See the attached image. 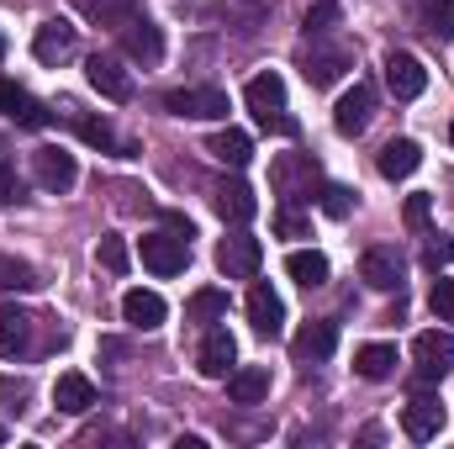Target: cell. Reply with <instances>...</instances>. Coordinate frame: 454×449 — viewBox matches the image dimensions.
Masks as SVG:
<instances>
[{
  "label": "cell",
  "mask_w": 454,
  "mask_h": 449,
  "mask_svg": "<svg viewBox=\"0 0 454 449\" xmlns=\"http://www.w3.org/2000/svg\"><path fill=\"white\" fill-rule=\"evenodd\" d=\"M243 101H248V112L259 116V127H270V132H280V138H296V132H301L296 116H286V80H280L275 69L254 75V80L243 85Z\"/></svg>",
  "instance_id": "cell-1"
},
{
  "label": "cell",
  "mask_w": 454,
  "mask_h": 449,
  "mask_svg": "<svg viewBox=\"0 0 454 449\" xmlns=\"http://www.w3.org/2000/svg\"><path fill=\"white\" fill-rule=\"evenodd\" d=\"M259 264H264V248H259L254 232L238 227V232H227L223 243H217V270H223L227 280H254Z\"/></svg>",
  "instance_id": "cell-2"
},
{
  "label": "cell",
  "mask_w": 454,
  "mask_h": 449,
  "mask_svg": "<svg viewBox=\"0 0 454 449\" xmlns=\"http://www.w3.org/2000/svg\"><path fill=\"white\" fill-rule=\"evenodd\" d=\"M164 112L185 116V122H217V116H227V96L217 85H185V91L164 96Z\"/></svg>",
  "instance_id": "cell-3"
},
{
  "label": "cell",
  "mask_w": 454,
  "mask_h": 449,
  "mask_svg": "<svg viewBox=\"0 0 454 449\" xmlns=\"http://www.w3.org/2000/svg\"><path fill=\"white\" fill-rule=\"evenodd\" d=\"M137 254H143V264L153 275H180L191 264V238H180V232H148L137 243Z\"/></svg>",
  "instance_id": "cell-4"
},
{
  "label": "cell",
  "mask_w": 454,
  "mask_h": 449,
  "mask_svg": "<svg viewBox=\"0 0 454 449\" xmlns=\"http://www.w3.org/2000/svg\"><path fill=\"white\" fill-rule=\"evenodd\" d=\"M32 175H37V185H43L48 196H64V191H74L80 164H74V154H64V148H37V154H32Z\"/></svg>",
  "instance_id": "cell-5"
},
{
  "label": "cell",
  "mask_w": 454,
  "mask_h": 449,
  "mask_svg": "<svg viewBox=\"0 0 454 449\" xmlns=\"http://www.w3.org/2000/svg\"><path fill=\"white\" fill-rule=\"evenodd\" d=\"M412 359H418V375L423 381H444L454 370V334H439V328L418 334L412 338Z\"/></svg>",
  "instance_id": "cell-6"
},
{
  "label": "cell",
  "mask_w": 454,
  "mask_h": 449,
  "mask_svg": "<svg viewBox=\"0 0 454 449\" xmlns=\"http://www.w3.org/2000/svg\"><path fill=\"white\" fill-rule=\"evenodd\" d=\"M402 275H407V259L396 248H364L359 254V280L370 291H402Z\"/></svg>",
  "instance_id": "cell-7"
},
{
  "label": "cell",
  "mask_w": 454,
  "mask_h": 449,
  "mask_svg": "<svg viewBox=\"0 0 454 449\" xmlns=\"http://www.w3.org/2000/svg\"><path fill=\"white\" fill-rule=\"evenodd\" d=\"M402 434H407V439H418V445L439 439V434H444V407H439V397L412 391V402L402 407Z\"/></svg>",
  "instance_id": "cell-8"
},
{
  "label": "cell",
  "mask_w": 454,
  "mask_h": 449,
  "mask_svg": "<svg viewBox=\"0 0 454 449\" xmlns=\"http://www.w3.org/2000/svg\"><path fill=\"white\" fill-rule=\"evenodd\" d=\"M370 112H375V85L354 80V91H343L339 106H333V127H339V138H359V132L370 127Z\"/></svg>",
  "instance_id": "cell-9"
},
{
  "label": "cell",
  "mask_w": 454,
  "mask_h": 449,
  "mask_svg": "<svg viewBox=\"0 0 454 449\" xmlns=\"http://www.w3.org/2000/svg\"><path fill=\"white\" fill-rule=\"evenodd\" d=\"M116 37H121V48H127L137 64H159V59H164V32H159L143 11H137V16H127V21L116 27Z\"/></svg>",
  "instance_id": "cell-10"
},
{
  "label": "cell",
  "mask_w": 454,
  "mask_h": 449,
  "mask_svg": "<svg viewBox=\"0 0 454 449\" xmlns=\"http://www.w3.org/2000/svg\"><path fill=\"white\" fill-rule=\"evenodd\" d=\"M232 365H238V343H232V334H227V328H207L201 349H196V370H201L207 381H227Z\"/></svg>",
  "instance_id": "cell-11"
},
{
  "label": "cell",
  "mask_w": 454,
  "mask_h": 449,
  "mask_svg": "<svg viewBox=\"0 0 454 449\" xmlns=\"http://www.w3.org/2000/svg\"><path fill=\"white\" fill-rule=\"evenodd\" d=\"M32 328H37V318L27 307L0 302V359H21L32 349Z\"/></svg>",
  "instance_id": "cell-12"
},
{
  "label": "cell",
  "mask_w": 454,
  "mask_h": 449,
  "mask_svg": "<svg viewBox=\"0 0 454 449\" xmlns=\"http://www.w3.org/2000/svg\"><path fill=\"white\" fill-rule=\"evenodd\" d=\"M248 323H254V334L259 338H280L286 334V302H280L264 280H254V291H248Z\"/></svg>",
  "instance_id": "cell-13"
},
{
  "label": "cell",
  "mask_w": 454,
  "mask_h": 449,
  "mask_svg": "<svg viewBox=\"0 0 454 449\" xmlns=\"http://www.w3.org/2000/svg\"><path fill=\"white\" fill-rule=\"evenodd\" d=\"M386 85H391L396 101H418V96L428 91V69H423L412 53H391V59H386Z\"/></svg>",
  "instance_id": "cell-14"
},
{
  "label": "cell",
  "mask_w": 454,
  "mask_h": 449,
  "mask_svg": "<svg viewBox=\"0 0 454 449\" xmlns=\"http://www.w3.org/2000/svg\"><path fill=\"white\" fill-rule=\"evenodd\" d=\"M53 407L69 413V418H85V413L96 407V381L80 375V370H64V375L53 381Z\"/></svg>",
  "instance_id": "cell-15"
},
{
  "label": "cell",
  "mask_w": 454,
  "mask_h": 449,
  "mask_svg": "<svg viewBox=\"0 0 454 449\" xmlns=\"http://www.w3.org/2000/svg\"><path fill=\"white\" fill-rule=\"evenodd\" d=\"M85 80H90L106 101H116V106H121V101H132V75H127L116 59H106V53H96V59L85 64Z\"/></svg>",
  "instance_id": "cell-16"
},
{
  "label": "cell",
  "mask_w": 454,
  "mask_h": 449,
  "mask_svg": "<svg viewBox=\"0 0 454 449\" xmlns=\"http://www.w3.org/2000/svg\"><path fill=\"white\" fill-rule=\"evenodd\" d=\"M0 112L11 116L16 127H32V132L53 122V112H48L43 101H32V96H27L21 85H11V80H0Z\"/></svg>",
  "instance_id": "cell-17"
},
{
  "label": "cell",
  "mask_w": 454,
  "mask_h": 449,
  "mask_svg": "<svg viewBox=\"0 0 454 449\" xmlns=\"http://www.w3.org/2000/svg\"><path fill=\"white\" fill-rule=\"evenodd\" d=\"M164 312H169V307H164V296H159V291H143V286H137V291H127V296H121V318H127L137 334H153V328L164 323Z\"/></svg>",
  "instance_id": "cell-18"
},
{
  "label": "cell",
  "mask_w": 454,
  "mask_h": 449,
  "mask_svg": "<svg viewBox=\"0 0 454 449\" xmlns=\"http://www.w3.org/2000/svg\"><path fill=\"white\" fill-rule=\"evenodd\" d=\"M348 64H354V59H348V48H312L301 69H307V85H312V91H328V85H339V80H343V69H348Z\"/></svg>",
  "instance_id": "cell-19"
},
{
  "label": "cell",
  "mask_w": 454,
  "mask_h": 449,
  "mask_svg": "<svg viewBox=\"0 0 454 449\" xmlns=\"http://www.w3.org/2000/svg\"><path fill=\"white\" fill-rule=\"evenodd\" d=\"M32 53H37V64H59V59H69L74 53V27L69 21H43L37 27V37H32Z\"/></svg>",
  "instance_id": "cell-20"
},
{
  "label": "cell",
  "mask_w": 454,
  "mask_h": 449,
  "mask_svg": "<svg viewBox=\"0 0 454 449\" xmlns=\"http://www.w3.org/2000/svg\"><path fill=\"white\" fill-rule=\"evenodd\" d=\"M227 397L238 402V407H259L264 397H270V370L264 365H232V375H227Z\"/></svg>",
  "instance_id": "cell-21"
},
{
  "label": "cell",
  "mask_w": 454,
  "mask_h": 449,
  "mask_svg": "<svg viewBox=\"0 0 454 449\" xmlns=\"http://www.w3.org/2000/svg\"><path fill=\"white\" fill-rule=\"evenodd\" d=\"M217 212H223V223L243 227V223H254V212H259V196H254L243 180H223V185H217Z\"/></svg>",
  "instance_id": "cell-22"
},
{
  "label": "cell",
  "mask_w": 454,
  "mask_h": 449,
  "mask_svg": "<svg viewBox=\"0 0 454 449\" xmlns=\"http://www.w3.org/2000/svg\"><path fill=\"white\" fill-rule=\"evenodd\" d=\"M207 154H212L217 164H227V169H243V164L254 159V138H248V132H238V127H223V132H212Z\"/></svg>",
  "instance_id": "cell-23"
},
{
  "label": "cell",
  "mask_w": 454,
  "mask_h": 449,
  "mask_svg": "<svg viewBox=\"0 0 454 449\" xmlns=\"http://www.w3.org/2000/svg\"><path fill=\"white\" fill-rule=\"evenodd\" d=\"M418 164H423V148H418L412 138H391V143L380 148V175H386V180H407Z\"/></svg>",
  "instance_id": "cell-24"
},
{
  "label": "cell",
  "mask_w": 454,
  "mask_h": 449,
  "mask_svg": "<svg viewBox=\"0 0 454 449\" xmlns=\"http://www.w3.org/2000/svg\"><path fill=\"white\" fill-rule=\"evenodd\" d=\"M286 275H291L296 286L317 291V286H328V259H323L317 248H291V254H286Z\"/></svg>",
  "instance_id": "cell-25"
},
{
  "label": "cell",
  "mask_w": 454,
  "mask_h": 449,
  "mask_svg": "<svg viewBox=\"0 0 454 449\" xmlns=\"http://www.w3.org/2000/svg\"><path fill=\"white\" fill-rule=\"evenodd\" d=\"M291 349H296V359H301V365L328 359V354L339 349V328H333V323H307V328L296 334V343H291Z\"/></svg>",
  "instance_id": "cell-26"
},
{
  "label": "cell",
  "mask_w": 454,
  "mask_h": 449,
  "mask_svg": "<svg viewBox=\"0 0 454 449\" xmlns=\"http://www.w3.org/2000/svg\"><path fill=\"white\" fill-rule=\"evenodd\" d=\"M354 375L359 381H391L396 375V349L391 343H364L354 354Z\"/></svg>",
  "instance_id": "cell-27"
},
{
  "label": "cell",
  "mask_w": 454,
  "mask_h": 449,
  "mask_svg": "<svg viewBox=\"0 0 454 449\" xmlns=\"http://www.w3.org/2000/svg\"><path fill=\"white\" fill-rule=\"evenodd\" d=\"M223 312H227V291H217V286H207L185 302V323H217Z\"/></svg>",
  "instance_id": "cell-28"
},
{
  "label": "cell",
  "mask_w": 454,
  "mask_h": 449,
  "mask_svg": "<svg viewBox=\"0 0 454 449\" xmlns=\"http://www.w3.org/2000/svg\"><path fill=\"white\" fill-rule=\"evenodd\" d=\"M43 280H37V270L32 264H21V259H11V254H0V291H37Z\"/></svg>",
  "instance_id": "cell-29"
},
{
  "label": "cell",
  "mask_w": 454,
  "mask_h": 449,
  "mask_svg": "<svg viewBox=\"0 0 454 449\" xmlns=\"http://www.w3.org/2000/svg\"><path fill=\"white\" fill-rule=\"evenodd\" d=\"M96 259H101V270H112V275H127V243H121L116 232H106V238L96 243Z\"/></svg>",
  "instance_id": "cell-30"
},
{
  "label": "cell",
  "mask_w": 454,
  "mask_h": 449,
  "mask_svg": "<svg viewBox=\"0 0 454 449\" xmlns=\"http://www.w3.org/2000/svg\"><path fill=\"white\" fill-rule=\"evenodd\" d=\"M317 207H323L328 217H348V212H354V191H348V185H323Z\"/></svg>",
  "instance_id": "cell-31"
},
{
  "label": "cell",
  "mask_w": 454,
  "mask_h": 449,
  "mask_svg": "<svg viewBox=\"0 0 454 449\" xmlns=\"http://www.w3.org/2000/svg\"><path fill=\"white\" fill-rule=\"evenodd\" d=\"M423 21H428L434 37H454V0H434V5L423 11Z\"/></svg>",
  "instance_id": "cell-32"
},
{
  "label": "cell",
  "mask_w": 454,
  "mask_h": 449,
  "mask_svg": "<svg viewBox=\"0 0 454 449\" xmlns=\"http://www.w3.org/2000/svg\"><path fill=\"white\" fill-rule=\"evenodd\" d=\"M428 307H434V318L439 323H454V280H434V296H428Z\"/></svg>",
  "instance_id": "cell-33"
},
{
  "label": "cell",
  "mask_w": 454,
  "mask_h": 449,
  "mask_svg": "<svg viewBox=\"0 0 454 449\" xmlns=\"http://www.w3.org/2000/svg\"><path fill=\"white\" fill-rule=\"evenodd\" d=\"M74 127H80L85 143H96V148H116V132L106 127V122H96V116H74Z\"/></svg>",
  "instance_id": "cell-34"
},
{
  "label": "cell",
  "mask_w": 454,
  "mask_h": 449,
  "mask_svg": "<svg viewBox=\"0 0 454 449\" xmlns=\"http://www.w3.org/2000/svg\"><path fill=\"white\" fill-rule=\"evenodd\" d=\"M333 21H339V5H333V0H317V5L307 11V32H312V37L333 32Z\"/></svg>",
  "instance_id": "cell-35"
},
{
  "label": "cell",
  "mask_w": 454,
  "mask_h": 449,
  "mask_svg": "<svg viewBox=\"0 0 454 449\" xmlns=\"http://www.w3.org/2000/svg\"><path fill=\"white\" fill-rule=\"evenodd\" d=\"M0 201H21V180H16V169H11V159H5V143H0Z\"/></svg>",
  "instance_id": "cell-36"
},
{
  "label": "cell",
  "mask_w": 454,
  "mask_h": 449,
  "mask_svg": "<svg viewBox=\"0 0 454 449\" xmlns=\"http://www.w3.org/2000/svg\"><path fill=\"white\" fill-rule=\"evenodd\" d=\"M275 232H280V238H307V217L291 212V207H280V212H275Z\"/></svg>",
  "instance_id": "cell-37"
},
{
  "label": "cell",
  "mask_w": 454,
  "mask_h": 449,
  "mask_svg": "<svg viewBox=\"0 0 454 449\" xmlns=\"http://www.w3.org/2000/svg\"><path fill=\"white\" fill-rule=\"evenodd\" d=\"M428 212H434V196H407V227L412 232L428 227Z\"/></svg>",
  "instance_id": "cell-38"
},
{
  "label": "cell",
  "mask_w": 454,
  "mask_h": 449,
  "mask_svg": "<svg viewBox=\"0 0 454 449\" xmlns=\"http://www.w3.org/2000/svg\"><path fill=\"white\" fill-rule=\"evenodd\" d=\"M423 264H428V270L454 264V238H444V243H428V248H423Z\"/></svg>",
  "instance_id": "cell-39"
},
{
  "label": "cell",
  "mask_w": 454,
  "mask_h": 449,
  "mask_svg": "<svg viewBox=\"0 0 454 449\" xmlns=\"http://www.w3.org/2000/svg\"><path fill=\"white\" fill-rule=\"evenodd\" d=\"M74 5H80L90 21H101V27H106V16H112V0H74Z\"/></svg>",
  "instance_id": "cell-40"
},
{
  "label": "cell",
  "mask_w": 454,
  "mask_h": 449,
  "mask_svg": "<svg viewBox=\"0 0 454 449\" xmlns=\"http://www.w3.org/2000/svg\"><path fill=\"white\" fill-rule=\"evenodd\" d=\"M164 223H169V232H180V238H191V232H196L191 217H180V212H164Z\"/></svg>",
  "instance_id": "cell-41"
},
{
  "label": "cell",
  "mask_w": 454,
  "mask_h": 449,
  "mask_svg": "<svg viewBox=\"0 0 454 449\" xmlns=\"http://www.w3.org/2000/svg\"><path fill=\"white\" fill-rule=\"evenodd\" d=\"M0 59H5V37H0Z\"/></svg>",
  "instance_id": "cell-42"
},
{
  "label": "cell",
  "mask_w": 454,
  "mask_h": 449,
  "mask_svg": "<svg viewBox=\"0 0 454 449\" xmlns=\"http://www.w3.org/2000/svg\"><path fill=\"white\" fill-rule=\"evenodd\" d=\"M450 143H454V122H450Z\"/></svg>",
  "instance_id": "cell-43"
},
{
  "label": "cell",
  "mask_w": 454,
  "mask_h": 449,
  "mask_svg": "<svg viewBox=\"0 0 454 449\" xmlns=\"http://www.w3.org/2000/svg\"><path fill=\"white\" fill-rule=\"evenodd\" d=\"M0 439H5V429H0Z\"/></svg>",
  "instance_id": "cell-44"
}]
</instances>
